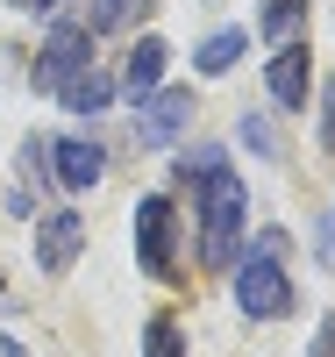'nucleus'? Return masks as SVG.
<instances>
[{
    "instance_id": "obj_1",
    "label": "nucleus",
    "mask_w": 335,
    "mask_h": 357,
    "mask_svg": "<svg viewBox=\"0 0 335 357\" xmlns=\"http://www.w3.org/2000/svg\"><path fill=\"white\" fill-rule=\"evenodd\" d=\"M235 250H242V178L228 165H215L200 178V257L235 264Z\"/></svg>"
},
{
    "instance_id": "obj_2",
    "label": "nucleus",
    "mask_w": 335,
    "mask_h": 357,
    "mask_svg": "<svg viewBox=\"0 0 335 357\" xmlns=\"http://www.w3.org/2000/svg\"><path fill=\"white\" fill-rule=\"evenodd\" d=\"M235 307L250 314V321H279V314H293V279H286V264L250 250V257L235 264Z\"/></svg>"
},
{
    "instance_id": "obj_3",
    "label": "nucleus",
    "mask_w": 335,
    "mask_h": 357,
    "mask_svg": "<svg viewBox=\"0 0 335 357\" xmlns=\"http://www.w3.org/2000/svg\"><path fill=\"white\" fill-rule=\"evenodd\" d=\"M86 65H93V29H79V22H50V36H43V50H36V86H65V79H79Z\"/></svg>"
},
{
    "instance_id": "obj_4",
    "label": "nucleus",
    "mask_w": 335,
    "mask_h": 357,
    "mask_svg": "<svg viewBox=\"0 0 335 357\" xmlns=\"http://www.w3.org/2000/svg\"><path fill=\"white\" fill-rule=\"evenodd\" d=\"M171 229H178V215H171V200H164V193L136 200V257H143V272H150V279H171V272H178Z\"/></svg>"
},
{
    "instance_id": "obj_5",
    "label": "nucleus",
    "mask_w": 335,
    "mask_h": 357,
    "mask_svg": "<svg viewBox=\"0 0 335 357\" xmlns=\"http://www.w3.org/2000/svg\"><path fill=\"white\" fill-rule=\"evenodd\" d=\"M193 122V86H171V93H150L143 107H136V136L143 143H178V129Z\"/></svg>"
},
{
    "instance_id": "obj_6",
    "label": "nucleus",
    "mask_w": 335,
    "mask_h": 357,
    "mask_svg": "<svg viewBox=\"0 0 335 357\" xmlns=\"http://www.w3.org/2000/svg\"><path fill=\"white\" fill-rule=\"evenodd\" d=\"M50 172H57V186H100V172H107V151L100 143H86V136H65V143H50Z\"/></svg>"
},
{
    "instance_id": "obj_7",
    "label": "nucleus",
    "mask_w": 335,
    "mask_h": 357,
    "mask_svg": "<svg viewBox=\"0 0 335 357\" xmlns=\"http://www.w3.org/2000/svg\"><path fill=\"white\" fill-rule=\"evenodd\" d=\"M79 243H86V222H79V215H43V229H36V264H43V272H72Z\"/></svg>"
},
{
    "instance_id": "obj_8",
    "label": "nucleus",
    "mask_w": 335,
    "mask_h": 357,
    "mask_svg": "<svg viewBox=\"0 0 335 357\" xmlns=\"http://www.w3.org/2000/svg\"><path fill=\"white\" fill-rule=\"evenodd\" d=\"M264 79H271V100L279 107H307V50L299 43H279V57L264 65Z\"/></svg>"
},
{
    "instance_id": "obj_9",
    "label": "nucleus",
    "mask_w": 335,
    "mask_h": 357,
    "mask_svg": "<svg viewBox=\"0 0 335 357\" xmlns=\"http://www.w3.org/2000/svg\"><path fill=\"white\" fill-rule=\"evenodd\" d=\"M57 100H65L72 114H100V107L114 100V79H107L100 65H86L79 79H65V86H57Z\"/></svg>"
},
{
    "instance_id": "obj_10",
    "label": "nucleus",
    "mask_w": 335,
    "mask_h": 357,
    "mask_svg": "<svg viewBox=\"0 0 335 357\" xmlns=\"http://www.w3.org/2000/svg\"><path fill=\"white\" fill-rule=\"evenodd\" d=\"M157 79H164V43L143 36V43L129 50V72H121V86H129L136 100H150V93H157Z\"/></svg>"
},
{
    "instance_id": "obj_11",
    "label": "nucleus",
    "mask_w": 335,
    "mask_h": 357,
    "mask_svg": "<svg viewBox=\"0 0 335 357\" xmlns=\"http://www.w3.org/2000/svg\"><path fill=\"white\" fill-rule=\"evenodd\" d=\"M242 43H250V36H242V29H215V36L200 43V57H193V65H200L207 79H221V72H235V57H242Z\"/></svg>"
},
{
    "instance_id": "obj_12",
    "label": "nucleus",
    "mask_w": 335,
    "mask_h": 357,
    "mask_svg": "<svg viewBox=\"0 0 335 357\" xmlns=\"http://www.w3.org/2000/svg\"><path fill=\"white\" fill-rule=\"evenodd\" d=\"M299 15H307V0H264V36H271V43H293Z\"/></svg>"
},
{
    "instance_id": "obj_13",
    "label": "nucleus",
    "mask_w": 335,
    "mask_h": 357,
    "mask_svg": "<svg viewBox=\"0 0 335 357\" xmlns=\"http://www.w3.org/2000/svg\"><path fill=\"white\" fill-rule=\"evenodd\" d=\"M143 357H186V336H178L171 314H157V321L143 329Z\"/></svg>"
},
{
    "instance_id": "obj_14",
    "label": "nucleus",
    "mask_w": 335,
    "mask_h": 357,
    "mask_svg": "<svg viewBox=\"0 0 335 357\" xmlns=\"http://www.w3.org/2000/svg\"><path fill=\"white\" fill-rule=\"evenodd\" d=\"M242 143H250L257 158H279V136H271V122H264V114H242Z\"/></svg>"
},
{
    "instance_id": "obj_15",
    "label": "nucleus",
    "mask_w": 335,
    "mask_h": 357,
    "mask_svg": "<svg viewBox=\"0 0 335 357\" xmlns=\"http://www.w3.org/2000/svg\"><path fill=\"white\" fill-rule=\"evenodd\" d=\"M136 8H143V0H93V22H86V29H121Z\"/></svg>"
},
{
    "instance_id": "obj_16",
    "label": "nucleus",
    "mask_w": 335,
    "mask_h": 357,
    "mask_svg": "<svg viewBox=\"0 0 335 357\" xmlns=\"http://www.w3.org/2000/svg\"><path fill=\"white\" fill-rule=\"evenodd\" d=\"M321 143H328V151H335V79L321 86Z\"/></svg>"
},
{
    "instance_id": "obj_17",
    "label": "nucleus",
    "mask_w": 335,
    "mask_h": 357,
    "mask_svg": "<svg viewBox=\"0 0 335 357\" xmlns=\"http://www.w3.org/2000/svg\"><path fill=\"white\" fill-rule=\"evenodd\" d=\"M307 357H335V314H328L321 329H314V343H307Z\"/></svg>"
},
{
    "instance_id": "obj_18",
    "label": "nucleus",
    "mask_w": 335,
    "mask_h": 357,
    "mask_svg": "<svg viewBox=\"0 0 335 357\" xmlns=\"http://www.w3.org/2000/svg\"><path fill=\"white\" fill-rule=\"evenodd\" d=\"M257 257H286V229H257Z\"/></svg>"
},
{
    "instance_id": "obj_19",
    "label": "nucleus",
    "mask_w": 335,
    "mask_h": 357,
    "mask_svg": "<svg viewBox=\"0 0 335 357\" xmlns=\"http://www.w3.org/2000/svg\"><path fill=\"white\" fill-rule=\"evenodd\" d=\"M15 8H29V15H50V8H65V0H15Z\"/></svg>"
},
{
    "instance_id": "obj_20",
    "label": "nucleus",
    "mask_w": 335,
    "mask_h": 357,
    "mask_svg": "<svg viewBox=\"0 0 335 357\" xmlns=\"http://www.w3.org/2000/svg\"><path fill=\"white\" fill-rule=\"evenodd\" d=\"M0 357H22V343H15V336H8V343H0Z\"/></svg>"
}]
</instances>
